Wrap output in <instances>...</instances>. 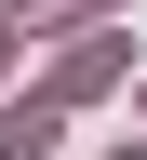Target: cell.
Masks as SVG:
<instances>
[{
  "instance_id": "obj_3",
  "label": "cell",
  "mask_w": 147,
  "mask_h": 160,
  "mask_svg": "<svg viewBox=\"0 0 147 160\" xmlns=\"http://www.w3.org/2000/svg\"><path fill=\"white\" fill-rule=\"evenodd\" d=\"M67 13H94V0H13V27H67Z\"/></svg>"
},
{
  "instance_id": "obj_1",
  "label": "cell",
  "mask_w": 147,
  "mask_h": 160,
  "mask_svg": "<svg viewBox=\"0 0 147 160\" xmlns=\"http://www.w3.org/2000/svg\"><path fill=\"white\" fill-rule=\"evenodd\" d=\"M107 80H120V40H80L67 67H54V93H40V107H80V93H107Z\"/></svg>"
},
{
  "instance_id": "obj_2",
  "label": "cell",
  "mask_w": 147,
  "mask_h": 160,
  "mask_svg": "<svg viewBox=\"0 0 147 160\" xmlns=\"http://www.w3.org/2000/svg\"><path fill=\"white\" fill-rule=\"evenodd\" d=\"M40 147H54V107H40V93H27V107H0V160H40Z\"/></svg>"
},
{
  "instance_id": "obj_4",
  "label": "cell",
  "mask_w": 147,
  "mask_h": 160,
  "mask_svg": "<svg viewBox=\"0 0 147 160\" xmlns=\"http://www.w3.org/2000/svg\"><path fill=\"white\" fill-rule=\"evenodd\" d=\"M0 67H13V27H0Z\"/></svg>"
},
{
  "instance_id": "obj_5",
  "label": "cell",
  "mask_w": 147,
  "mask_h": 160,
  "mask_svg": "<svg viewBox=\"0 0 147 160\" xmlns=\"http://www.w3.org/2000/svg\"><path fill=\"white\" fill-rule=\"evenodd\" d=\"M107 160H147V147H107Z\"/></svg>"
}]
</instances>
